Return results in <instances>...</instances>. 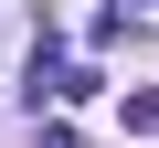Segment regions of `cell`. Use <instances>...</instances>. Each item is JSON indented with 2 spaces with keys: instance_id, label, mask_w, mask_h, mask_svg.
Returning a JSON list of instances; mask_svg holds the SVG:
<instances>
[{
  "instance_id": "obj_2",
  "label": "cell",
  "mask_w": 159,
  "mask_h": 148,
  "mask_svg": "<svg viewBox=\"0 0 159 148\" xmlns=\"http://www.w3.org/2000/svg\"><path fill=\"white\" fill-rule=\"evenodd\" d=\"M43 148H85V137H74V127H43Z\"/></svg>"
},
{
  "instance_id": "obj_1",
  "label": "cell",
  "mask_w": 159,
  "mask_h": 148,
  "mask_svg": "<svg viewBox=\"0 0 159 148\" xmlns=\"http://www.w3.org/2000/svg\"><path fill=\"white\" fill-rule=\"evenodd\" d=\"M127 127H138V137H159V85H148V95H127Z\"/></svg>"
}]
</instances>
